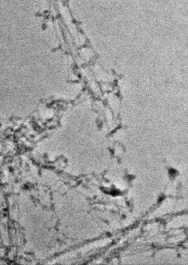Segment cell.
<instances>
[{"label": "cell", "instance_id": "1", "mask_svg": "<svg viewBox=\"0 0 188 265\" xmlns=\"http://www.w3.org/2000/svg\"><path fill=\"white\" fill-rule=\"evenodd\" d=\"M170 175H176V171L174 169H171L170 170Z\"/></svg>", "mask_w": 188, "mask_h": 265}]
</instances>
